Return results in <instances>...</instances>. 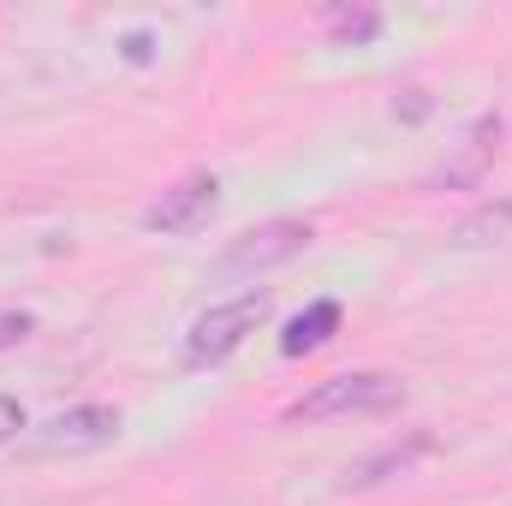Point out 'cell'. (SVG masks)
<instances>
[{
  "label": "cell",
  "mask_w": 512,
  "mask_h": 506,
  "mask_svg": "<svg viewBox=\"0 0 512 506\" xmlns=\"http://www.w3.org/2000/svg\"><path fill=\"white\" fill-rule=\"evenodd\" d=\"M334 334H340V304H334V298H316V304H304V310L286 322L280 358H310V352H322Z\"/></svg>",
  "instance_id": "obj_7"
},
{
  "label": "cell",
  "mask_w": 512,
  "mask_h": 506,
  "mask_svg": "<svg viewBox=\"0 0 512 506\" xmlns=\"http://www.w3.org/2000/svg\"><path fill=\"white\" fill-rule=\"evenodd\" d=\"M405 405V381L387 370H352L322 387H310L304 399L286 405V423H340V417H387Z\"/></svg>",
  "instance_id": "obj_1"
},
{
  "label": "cell",
  "mask_w": 512,
  "mask_h": 506,
  "mask_svg": "<svg viewBox=\"0 0 512 506\" xmlns=\"http://www.w3.org/2000/svg\"><path fill=\"white\" fill-rule=\"evenodd\" d=\"M435 441L417 429V435H405V441H387L382 453H370V459H358V465H346V477H340V495H364V489H382L393 477H405L423 453H429Z\"/></svg>",
  "instance_id": "obj_6"
},
{
  "label": "cell",
  "mask_w": 512,
  "mask_h": 506,
  "mask_svg": "<svg viewBox=\"0 0 512 506\" xmlns=\"http://www.w3.org/2000/svg\"><path fill=\"white\" fill-rule=\"evenodd\" d=\"M120 423L126 417L114 405H72V411H60V417L42 423L36 453H96V447H114Z\"/></svg>",
  "instance_id": "obj_5"
},
{
  "label": "cell",
  "mask_w": 512,
  "mask_h": 506,
  "mask_svg": "<svg viewBox=\"0 0 512 506\" xmlns=\"http://www.w3.org/2000/svg\"><path fill=\"white\" fill-rule=\"evenodd\" d=\"M262 316H268V292H262V286H245V292L227 298V304H209V310L185 328L179 364H185V370H215V364H227L256 328H262Z\"/></svg>",
  "instance_id": "obj_2"
},
{
  "label": "cell",
  "mask_w": 512,
  "mask_h": 506,
  "mask_svg": "<svg viewBox=\"0 0 512 506\" xmlns=\"http://www.w3.org/2000/svg\"><path fill=\"white\" fill-rule=\"evenodd\" d=\"M221 209V179L209 167L185 173L179 185H167L149 209H143V233H161V239H185L197 227H209V215Z\"/></svg>",
  "instance_id": "obj_4"
},
{
  "label": "cell",
  "mask_w": 512,
  "mask_h": 506,
  "mask_svg": "<svg viewBox=\"0 0 512 506\" xmlns=\"http://www.w3.org/2000/svg\"><path fill=\"white\" fill-rule=\"evenodd\" d=\"M495 143H501V120H495V114H483L477 126L465 131V155H459V161H453L441 179H447V185H471V179L483 173V161L495 155Z\"/></svg>",
  "instance_id": "obj_8"
},
{
  "label": "cell",
  "mask_w": 512,
  "mask_h": 506,
  "mask_svg": "<svg viewBox=\"0 0 512 506\" xmlns=\"http://www.w3.org/2000/svg\"><path fill=\"white\" fill-rule=\"evenodd\" d=\"M30 334H36V316H30V310H0V352L24 346Z\"/></svg>",
  "instance_id": "obj_11"
},
{
  "label": "cell",
  "mask_w": 512,
  "mask_h": 506,
  "mask_svg": "<svg viewBox=\"0 0 512 506\" xmlns=\"http://www.w3.org/2000/svg\"><path fill=\"white\" fill-rule=\"evenodd\" d=\"M24 423H30V417H24V405H18L12 393H0V441H12Z\"/></svg>",
  "instance_id": "obj_12"
},
{
  "label": "cell",
  "mask_w": 512,
  "mask_h": 506,
  "mask_svg": "<svg viewBox=\"0 0 512 506\" xmlns=\"http://www.w3.org/2000/svg\"><path fill=\"white\" fill-rule=\"evenodd\" d=\"M322 24H328V36L334 42H370L376 30H382V12H370V6H334V12H322Z\"/></svg>",
  "instance_id": "obj_10"
},
{
  "label": "cell",
  "mask_w": 512,
  "mask_h": 506,
  "mask_svg": "<svg viewBox=\"0 0 512 506\" xmlns=\"http://www.w3.org/2000/svg\"><path fill=\"white\" fill-rule=\"evenodd\" d=\"M507 233H512V197H501V203H483L477 215H465L453 239L459 245H501Z\"/></svg>",
  "instance_id": "obj_9"
},
{
  "label": "cell",
  "mask_w": 512,
  "mask_h": 506,
  "mask_svg": "<svg viewBox=\"0 0 512 506\" xmlns=\"http://www.w3.org/2000/svg\"><path fill=\"white\" fill-rule=\"evenodd\" d=\"M310 239H316V227L310 221H262L251 233H239L221 262H215V280H256V274H268V268H280V262H292V256L310 251Z\"/></svg>",
  "instance_id": "obj_3"
}]
</instances>
